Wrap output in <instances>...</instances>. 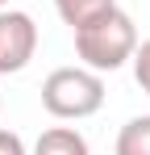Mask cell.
<instances>
[{"instance_id":"6da1fadb","label":"cell","mask_w":150,"mask_h":155,"mask_svg":"<svg viewBox=\"0 0 150 155\" xmlns=\"http://www.w3.org/2000/svg\"><path fill=\"white\" fill-rule=\"evenodd\" d=\"M133 51H138V25L117 4L96 13L92 21L75 25V54L92 71H117L133 59Z\"/></svg>"},{"instance_id":"7a4b0ae2","label":"cell","mask_w":150,"mask_h":155,"mask_svg":"<svg viewBox=\"0 0 150 155\" xmlns=\"http://www.w3.org/2000/svg\"><path fill=\"white\" fill-rule=\"evenodd\" d=\"M104 105V80L92 67H54L42 84V109L58 122L92 117Z\"/></svg>"},{"instance_id":"3957f363","label":"cell","mask_w":150,"mask_h":155,"mask_svg":"<svg viewBox=\"0 0 150 155\" xmlns=\"http://www.w3.org/2000/svg\"><path fill=\"white\" fill-rule=\"evenodd\" d=\"M38 51V25L21 8H0V76H17Z\"/></svg>"},{"instance_id":"277c9868","label":"cell","mask_w":150,"mask_h":155,"mask_svg":"<svg viewBox=\"0 0 150 155\" xmlns=\"http://www.w3.org/2000/svg\"><path fill=\"white\" fill-rule=\"evenodd\" d=\"M33 155H92L88 151V138L71 126H50L42 130V138L33 143Z\"/></svg>"},{"instance_id":"5b68a950","label":"cell","mask_w":150,"mask_h":155,"mask_svg":"<svg viewBox=\"0 0 150 155\" xmlns=\"http://www.w3.org/2000/svg\"><path fill=\"white\" fill-rule=\"evenodd\" d=\"M117 155H150V117H129L117 134Z\"/></svg>"},{"instance_id":"8992f818","label":"cell","mask_w":150,"mask_h":155,"mask_svg":"<svg viewBox=\"0 0 150 155\" xmlns=\"http://www.w3.org/2000/svg\"><path fill=\"white\" fill-rule=\"evenodd\" d=\"M117 0H54V8H58V17L67 21V25H83V21H92L96 13H104V8H113Z\"/></svg>"},{"instance_id":"52a82bcc","label":"cell","mask_w":150,"mask_h":155,"mask_svg":"<svg viewBox=\"0 0 150 155\" xmlns=\"http://www.w3.org/2000/svg\"><path fill=\"white\" fill-rule=\"evenodd\" d=\"M133 80H138V88L150 97V38L138 42V51H133Z\"/></svg>"},{"instance_id":"ba28073f","label":"cell","mask_w":150,"mask_h":155,"mask_svg":"<svg viewBox=\"0 0 150 155\" xmlns=\"http://www.w3.org/2000/svg\"><path fill=\"white\" fill-rule=\"evenodd\" d=\"M0 155H29L21 143V134H13V130H0Z\"/></svg>"},{"instance_id":"9c48e42d","label":"cell","mask_w":150,"mask_h":155,"mask_svg":"<svg viewBox=\"0 0 150 155\" xmlns=\"http://www.w3.org/2000/svg\"><path fill=\"white\" fill-rule=\"evenodd\" d=\"M0 8H8V0H0Z\"/></svg>"}]
</instances>
